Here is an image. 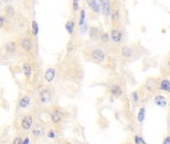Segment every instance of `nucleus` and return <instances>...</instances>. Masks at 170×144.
<instances>
[{
    "mask_svg": "<svg viewBox=\"0 0 170 144\" xmlns=\"http://www.w3.org/2000/svg\"><path fill=\"white\" fill-rule=\"evenodd\" d=\"M109 92L114 97H120L123 94V89L119 84H112L109 87Z\"/></svg>",
    "mask_w": 170,
    "mask_h": 144,
    "instance_id": "f8f14e48",
    "label": "nucleus"
},
{
    "mask_svg": "<svg viewBox=\"0 0 170 144\" xmlns=\"http://www.w3.org/2000/svg\"><path fill=\"white\" fill-rule=\"evenodd\" d=\"M33 125V117L31 115H25L21 119V128L24 131H28Z\"/></svg>",
    "mask_w": 170,
    "mask_h": 144,
    "instance_id": "423d86ee",
    "label": "nucleus"
},
{
    "mask_svg": "<svg viewBox=\"0 0 170 144\" xmlns=\"http://www.w3.org/2000/svg\"><path fill=\"white\" fill-rule=\"evenodd\" d=\"M85 18H86V11L84 9H81L79 13V19H78V25L80 27L85 25Z\"/></svg>",
    "mask_w": 170,
    "mask_h": 144,
    "instance_id": "5701e85b",
    "label": "nucleus"
},
{
    "mask_svg": "<svg viewBox=\"0 0 170 144\" xmlns=\"http://www.w3.org/2000/svg\"><path fill=\"white\" fill-rule=\"evenodd\" d=\"M5 14H6V16H8V17H13L15 14L14 8L10 6V5H7V6L5 7Z\"/></svg>",
    "mask_w": 170,
    "mask_h": 144,
    "instance_id": "a878e982",
    "label": "nucleus"
},
{
    "mask_svg": "<svg viewBox=\"0 0 170 144\" xmlns=\"http://www.w3.org/2000/svg\"><path fill=\"white\" fill-rule=\"evenodd\" d=\"M20 46L25 52H31L33 49V43L31 38L23 37L20 39Z\"/></svg>",
    "mask_w": 170,
    "mask_h": 144,
    "instance_id": "0eeeda50",
    "label": "nucleus"
},
{
    "mask_svg": "<svg viewBox=\"0 0 170 144\" xmlns=\"http://www.w3.org/2000/svg\"><path fill=\"white\" fill-rule=\"evenodd\" d=\"M64 144H71V143H68V142H67V143H64Z\"/></svg>",
    "mask_w": 170,
    "mask_h": 144,
    "instance_id": "4c0bfd02",
    "label": "nucleus"
},
{
    "mask_svg": "<svg viewBox=\"0 0 170 144\" xmlns=\"http://www.w3.org/2000/svg\"><path fill=\"white\" fill-rule=\"evenodd\" d=\"M97 2H98V3H99V4H101V3H102V2H103V0H97Z\"/></svg>",
    "mask_w": 170,
    "mask_h": 144,
    "instance_id": "c9c22d12",
    "label": "nucleus"
},
{
    "mask_svg": "<svg viewBox=\"0 0 170 144\" xmlns=\"http://www.w3.org/2000/svg\"><path fill=\"white\" fill-rule=\"evenodd\" d=\"M90 57L94 61L98 62V63H102L106 59V53L103 51L102 49H100V48H94L90 53Z\"/></svg>",
    "mask_w": 170,
    "mask_h": 144,
    "instance_id": "f03ea898",
    "label": "nucleus"
},
{
    "mask_svg": "<svg viewBox=\"0 0 170 144\" xmlns=\"http://www.w3.org/2000/svg\"><path fill=\"white\" fill-rule=\"evenodd\" d=\"M110 39L111 41L113 42V43H121L122 41V38H123V34H122V32L119 29H117V28H112L110 31Z\"/></svg>",
    "mask_w": 170,
    "mask_h": 144,
    "instance_id": "20e7f679",
    "label": "nucleus"
},
{
    "mask_svg": "<svg viewBox=\"0 0 170 144\" xmlns=\"http://www.w3.org/2000/svg\"><path fill=\"white\" fill-rule=\"evenodd\" d=\"M47 137L50 138V139H54L56 137V134H55V132L53 130H49L48 133H47Z\"/></svg>",
    "mask_w": 170,
    "mask_h": 144,
    "instance_id": "c756f323",
    "label": "nucleus"
},
{
    "mask_svg": "<svg viewBox=\"0 0 170 144\" xmlns=\"http://www.w3.org/2000/svg\"><path fill=\"white\" fill-rule=\"evenodd\" d=\"M17 42L16 41H8L6 42V44H5V50H6V52L8 54H13V53H15L17 51Z\"/></svg>",
    "mask_w": 170,
    "mask_h": 144,
    "instance_id": "2eb2a0df",
    "label": "nucleus"
},
{
    "mask_svg": "<svg viewBox=\"0 0 170 144\" xmlns=\"http://www.w3.org/2000/svg\"><path fill=\"white\" fill-rule=\"evenodd\" d=\"M50 119L54 124H59L63 119V113L62 111L57 108L50 111Z\"/></svg>",
    "mask_w": 170,
    "mask_h": 144,
    "instance_id": "39448f33",
    "label": "nucleus"
},
{
    "mask_svg": "<svg viewBox=\"0 0 170 144\" xmlns=\"http://www.w3.org/2000/svg\"><path fill=\"white\" fill-rule=\"evenodd\" d=\"M161 144H170V135H167V136L164 137Z\"/></svg>",
    "mask_w": 170,
    "mask_h": 144,
    "instance_id": "2f4dec72",
    "label": "nucleus"
},
{
    "mask_svg": "<svg viewBox=\"0 0 170 144\" xmlns=\"http://www.w3.org/2000/svg\"><path fill=\"white\" fill-rule=\"evenodd\" d=\"M22 72H23V75L26 78H30V76L32 74V66L30 65V63L23 62V64H22Z\"/></svg>",
    "mask_w": 170,
    "mask_h": 144,
    "instance_id": "f3484780",
    "label": "nucleus"
},
{
    "mask_svg": "<svg viewBox=\"0 0 170 144\" xmlns=\"http://www.w3.org/2000/svg\"><path fill=\"white\" fill-rule=\"evenodd\" d=\"M0 5H1V3H0Z\"/></svg>",
    "mask_w": 170,
    "mask_h": 144,
    "instance_id": "58836bf2",
    "label": "nucleus"
},
{
    "mask_svg": "<svg viewBox=\"0 0 170 144\" xmlns=\"http://www.w3.org/2000/svg\"><path fill=\"white\" fill-rule=\"evenodd\" d=\"M154 104L159 107H166L167 106V98L162 94H156L154 96Z\"/></svg>",
    "mask_w": 170,
    "mask_h": 144,
    "instance_id": "ddd939ff",
    "label": "nucleus"
},
{
    "mask_svg": "<svg viewBox=\"0 0 170 144\" xmlns=\"http://www.w3.org/2000/svg\"><path fill=\"white\" fill-rule=\"evenodd\" d=\"M22 143V138L21 137H15L14 140H13L12 144H21Z\"/></svg>",
    "mask_w": 170,
    "mask_h": 144,
    "instance_id": "7c9ffc66",
    "label": "nucleus"
},
{
    "mask_svg": "<svg viewBox=\"0 0 170 144\" xmlns=\"http://www.w3.org/2000/svg\"><path fill=\"white\" fill-rule=\"evenodd\" d=\"M134 143L135 144H147V142L144 140L143 137H141L140 135H135L134 136Z\"/></svg>",
    "mask_w": 170,
    "mask_h": 144,
    "instance_id": "bb28decb",
    "label": "nucleus"
},
{
    "mask_svg": "<svg viewBox=\"0 0 170 144\" xmlns=\"http://www.w3.org/2000/svg\"><path fill=\"white\" fill-rule=\"evenodd\" d=\"M55 75H56V69L53 68V67H49L44 72V79H45L46 82L50 83L54 80Z\"/></svg>",
    "mask_w": 170,
    "mask_h": 144,
    "instance_id": "9b49d317",
    "label": "nucleus"
},
{
    "mask_svg": "<svg viewBox=\"0 0 170 144\" xmlns=\"http://www.w3.org/2000/svg\"><path fill=\"white\" fill-rule=\"evenodd\" d=\"M99 29L97 27H90V29H89V37H90L92 40H95L99 37Z\"/></svg>",
    "mask_w": 170,
    "mask_h": 144,
    "instance_id": "aec40b11",
    "label": "nucleus"
},
{
    "mask_svg": "<svg viewBox=\"0 0 170 144\" xmlns=\"http://www.w3.org/2000/svg\"><path fill=\"white\" fill-rule=\"evenodd\" d=\"M5 24V17L0 15V28H2Z\"/></svg>",
    "mask_w": 170,
    "mask_h": 144,
    "instance_id": "473e14b6",
    "label": "nucleus"
},
{
    "mask_svg": "<svg viewBox=\"0 0 170 144\" xmlns=\"http://www.w3.org/2000/svg\"><path fill=\"white\" fill-rule=\"evenodd\" d=\"M145 114H146V109L145 107H140V109H139L138 111V114H137V120L138 122L142 123L145 119Z\"/></svg>",
    "mask_w": 170,
    "mask_h": 144,
    "instance_id": "4be33fe9",
    "label": "nucleus"
},
{
    "mask_svg": "<svg viewBox=\"0 0 170 144\" xmlns=\"http://www.w3.org/2000/svg\"><path fill=\"white\" fill-rule=\"evenodd\" d=\"M158 86V80L155 78H148L143 84V89L145 90L149 94H153L156 90H157Z\"/></svg>",
    "mask_w": 170,
    "mask_h": 144,
    "instance_id": "f257e3e1",
    "label": "nucleus"
},
{
    "mask_svg": "<svg viewBox=\"0 0 170 144\" xmlns=\"http://www.w3.org/2000/svg\"><path fill=\"white\" fill-rule=\"evenodd\" d=\"M30 102H31V99H30V97L28 95H24L22 96V97L19 99L18 101V107L21 109H25L27 108V107L29 106Z\"/></svg>",
    "mask_w": 170,
    "mask_h": 144,
    "instance_id": "dca6fc26",
    "label": "nucleus"
},
{
    "mask_svg": "<svg viewBox=\"0 0 170 144\" xmlns=\"http://www.w3.org/2000/svg\"><path fill=\"white\" fill-rule=\"evenodd\" d=\"M157 90L162 92L170 93V80L168 78H163L160 81H158Z\"/></svg>",
    "mask_w": 170,
    "mask_h": 144,
    "instance_id": "6e6552de",
    "label": "nucleus"
},
{
    "mask_svg": "<svg viewBox=\"0 0 170 144\" xmlns=\"http://www.w3.org/2000/svg\"><path fill=\"white\" fill-rule=\"evenodd\" d=\"M99 39L101 40L102 43H108L109 40H110V36L106 32H102V33H100V34H99Z\"/></svg>",
    "mask_w": 170,
    "mask_h": 144,
    "instance_id": "393cba45",
    "label": "nucleus"
},
{
    "mask_svg": "<svg viewBox=\"0 0 170 144\" xmlns=\"http://www.w3.org/2000/svg\"><path fill=\"white\" fill-rule=\"evenodd\" d=\"M85 2L89 9L93 11L94 13L99 14L101 12V7H100V4L97 2V0H85Z\"/></svg>",
    "mask_w": 170,
    "mask_h": 144,
    "instance_id": "9d476101",
    "label": "nucleus"
},
{
    "mask_svg": "<svg viewBox=\"0 0 170 144\" xmlns=\"http://www.w3.org/2000/svg\"><path fill=\"white\" fill-rule=\"evenodd\" d=\"M31 33L33 36H37L39 33V25L36 20H33L31 22Z\"/></svg>",
    "mask_w": 170,
    "mask_h": 144,
    "instance_id": "b1692460",
    "label": "nucleus"
},
{
    "mask_svg": "<svg viewBox=\"0 0 170 144\" xmlns=\"http://www.w3.org/2000/svg\"><path fill=\"white\" fill-rule=\"evenodd\" d=\"M79 9V0H72V10H73V12H77Z\"/></svg>",
    "mask_w": 170,
    "mask_h": 144,
    "instance_id": "cd10ccee",
    "label": "nucleus"
},
{
    "mask_svg": "<svg viewBox=\"0 0 170 144\" xmlns=\"http://www.w3.org/2000/svg\"><path fill=\"white\" fill-rule=\"evenodd\" d=\"M121 55L125 59H130L134 56V49L129 45H124L121 47Z\"/></svg>",
    "mask_w": 170,
    "mask_h": 144,
    "instance_id": "1a4fd4ad",
    "label": "nucleus"
},
{
    "mask_svg": "<svg viewBox=\"0 0 170 144\" xmlns=\"http://www.w3.org/2000/svg\"><path fill=\"white\" fill-rule=\"evenodd\" d=\"M52 99V93L48 88H44L39 93V100L42 105H47Z\"/></svg>",
    "mask_w": 170,
    "mask_h": 144,
    "instance_id": "7ed1b4c3",
    "label": "nucleus"
},
{
    "mask_svg": "<svg viewBox=\"0 0 170 144\" xmlns=\"http://www.w3.org/2000/svg\"><path fill=\"white\" fill-rule=\"evenodd\" d=\"M29 143H30L29 138H28V137H26L24 140H22V143H21V144H29Z\"/></svg>",
    "mask_w": 170,
    "mask_h": 144,
    "instance_id": "f704fd0d",
    "label": "nucleus"
},
{
    "mask_svg": "<svg viewBox=\"0 0 170 144\" xmlns=\"http://www.w3.org/2000/svg\"><path fill=\"white\" fill-rule=\"evenodd\" d=\"M110 16L113 23H116V22L119 21V19H120V11H119V9H114L111 11Z\"/></svg>",
    "mask_w": 170,
    "mask_h": 144,
    "instance_id": "412c9836",
    "label": "nucleus"
},
{
    "mask_svg": "<svg viewBox=\"0 0 170 144\" xmlns=\"http://www.w3.org/2000/svg\"><path fill=\"white\" fill-rule=\"evenodd\" d=\"M65 29L68 32L69 35H72L75 30V22L73 20H68L65 23Z\"/></svg>",
    "mask_w": 170,
    "mask_h": 144,
    "instance_id": "6ab92c4d",
    "label": "nucleus"
},
{
    "mask_svg": "<svg viewBox=\"0 0 170 144\" xmlns=\"http://www.w3.org/2000/svg\"><path fill=\"white\" fill-rule=\"evenodd\" d=\"M100 7H101V10L103 11V14H104L105 17H109L111 11H112L109 0H103V2L100 4Z\"/></svg>",
    "mask_w": 170,
    "mask_h": 144,
    "instance_id": "4468645a",
    "label": "nucleus"
},
{
    "mask_svg": "<svg viewBox=\"0 0 170 144\" xmlns=\"http://www.w3.org/2000/svg\"><path fill=\"white\" fill-rule=\"evenodd\" d=\"M131 99H132V101H133L134 103H137L138 101H139L140 97H139V94H138L137 91H133V92L131 93Z\"/></svg>",
    "mask_w": 170,
    "mask_h": 144,
    "instance_id": "c85d7f7f",
    "label": "nucleus"
},
{
    "mask_svg": "<svg viewBox=\"0 0 170 144\" xmlns=\"http://www.w3.org/2000/svg\"><path fill=\"white\" fill-rule=\"evenodd\" d=\"M32 134H33V136H35V137L42 136L44 134V128L42 126H40L37 124V125H35L34 128L32 129Z\"/></svg>",
    "mask_w": 170,
    "mask_h": 144,
    "instance_id": "a211bd4d",
    "label": "nucleus"
},
{
    "mask_svg": "<svg viewBox=\"0 0 170 144\" xmlns=\"http://www.w3.org/2000/svg\"><path fill=\"white\" fill-rule=\"evenodd\" d=\"M124 144H133V143H130V142H127V143H124Z\"/></svg>",
    "mask_w": 170,
    "mask_h": 144,
    "instance_id": "e433bc0d",
    "label": "nucleus"
},
{
    "mask_svg": "<svg viewBox=\"0 0 170 144\" xmlns=\"http://www.w3.org/2000/svg\"><path fill=\"white\" fill-rule=\"evenodd\" d=\"M165 64H166V68L170 71V57L166 60V63Z\"/></svg>",
    "mask_w": 170,
    "mask_h": 144,
    "instance_id": "72a5a7b5",
    "label": "nucleus"
}]
</instances>
